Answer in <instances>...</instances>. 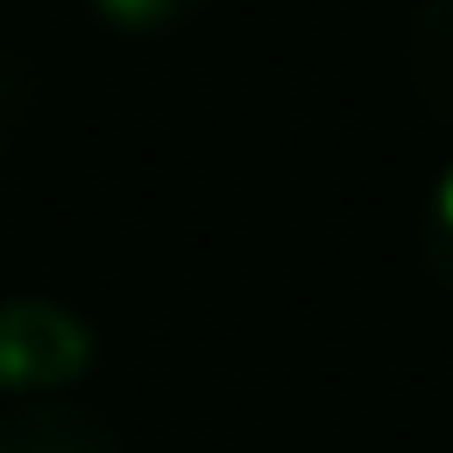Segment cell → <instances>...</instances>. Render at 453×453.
I'll return each mask as SVG.
<instances>
[{
  "label": "cell",
  "instance_id": "1",
  "mask_svg": "<svg viewBox=\"0 0 453 453\" xmlns=\"http://www.w3.org/2000/svg\"><path fill=\"white\" fill-rule=\"evenodd\" d=\"M434 218L447 224V236H453V168L441 174V187H434Z\"/></svg>",
  "mask_w": 453,
  "mask_h": 453
},
{
  "label": "cell",
  "instance_id": "2",
  "mask_svg": "<svg viewBox=\"0 0 453 453\" xmlns=\"http://www.w3.org/2000/svg\"><path fill=\"white\" fill-rule=\"evenodd\" d=\"M106 13H119V19H150L156 0H106Z\"/></svg>",
  "mask_w": 453,
  "mask_h": 453
}]
</instances>
